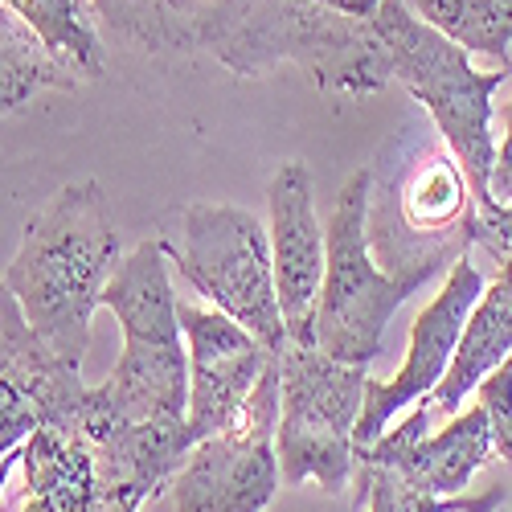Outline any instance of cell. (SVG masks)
<instances>
[{
	"mask_svg": "<svg viewBox=\"0 0 512 512\" xmlns=\"http://www.w3.org/2000/svg\"><path fill=\"white\" fill-rule=\"evenodd\" d=\"M218 58L238 78L300 66L320 91L369 99L394 78L386 41L369 17L324 0H201L193 54Z\"/></svg>",
	"mask_w": 512,
	"mask_h": 512,
	"instance_id": "cell-1",
	"label": "cell"
},
{
	"mask_svg": "<svg viewBox=\"0 0 512 512\" xmlns=\"http://www.w3.org/2000/svg\"><path fill=\"white\" fill-rule=\"evenodd\" d=\"M119 267V226L99 181H74L41 205L5 271L13 300L54 353L82 365L103 287Z\"/></svg>",
	"mask_w": 512,
	"mask_h": 512,
	"instance_id": "cell-2",
	"label": "cell"
},
{
	"mask_svg": "<svg viewBox=\"0 0 512 512\" xmlns=\"http://www.w3.org/2000/svg\"><path fill=\"white\" fill-rule=\"evenodd\" d=\"M103 308L123 328L119 365L87 394L82 439L115 426L185 418L189 410V345L181 328V300L168 283V246L140 242L103 287Z\"/></svg>",
	"mask_w": 512,
	"mask_h": 512,
	"instance_id": "cell-3",
	"label": "cell"
},
{
	"mask_svg": "<svg viewBox=\"0 0 512 512\" xmlns=\"http://www.w3.org/2000/svg\"><path fill=\"white\" fill-rule=\"evenodd\" d=\"M369 25L386 41L394 78L406 82V91L431 111L439 136L463 164V177L472 185L476 209L496 205L492 197V164H496V140H492V95L500 82L512 78V66H500L492 74L467 62V50L451 37L418 21L406 0H381L369 13Z\"/></svg>",
	"mask_w": 512,
	"mask_h": 512,
	"instance_id": "cell-4",
	"label": "cell"
},
{
	"mask_svg": "<svg viewBox=\"0 0 512 512\" xmlns=\"http://www.w3.org/2000/svg\"><path fill=\"white\" fill-rule=\"evenodd\" d=\"M369 197H373V168L340 185L332 218L324 226V283L316 304V349L332 361L365 365L386 353V328L394 312L422 287L414 279H398L373 267L369 254Z\"/></svg>",
	"mask_w": 512,
	"mask_h": 512,
	"instance_id": "cell-5",
	"label": "cell"
},
{
	"mask_svg": "<svg viewBox=\"0 0 512 512\" xmlns=\"http://www.w3.org/2000/svg\"><path fill=\"white\" fill-rule=\"evenodd\" d=\"M365 365H345L316 345H287L279 353V476L283 484L316 480L340 496L357 472V418L365 406Z\"/></svg>",
	"mask_w": 512,
	"mask_h": 512,
	"instance_id": "cell-6",
	"label": "cell"
},
{
	"mask_svg": "<svg viewBox=\"0 0 512 512\" xmlns=\"http://www.w3.org/2000/svg\"><path fill=\"white\" fill-rule=\"evenodd\" d=\"M185 242L173 254L181 279L205 300L254 332L271 353L287 349V324L279 312L271 234L250 209L189 205L181 218Z\"/></svg>",
	"mask_w": 512,
	"mask_h": 512,
	"instance_id": "cell-7",
	"label": "cell"
},
{
	"mask_svg": "<svg viewBox=\"0 0 512 512\" xmlns=\"http://www.w3.org/2000/svg\"><path fill=\"white\" fill-rule=\"evenodd\" d=\"M279 357L254 386L230 431L201 439L173 480L177 512H267L279 492Z\"/></svg>",
	"mask_w": 512,
	"mask_h": 512,
	"instance_id": "cell-8",
	"label": "cell"
},
{
	"mask_svg": "<svg viewBox=\"0 0 512 512\" xmlns=\"http://www.w3.org/2000/svg\"><path fill=\"white\" fill-rule=\"evenodd\" d=\"M480 295H484V275L463 254V259L451 263L447 287L418 312L414 332H410V353H406L402 369L390 381H369L365 386V406L357 418V451L377 443L398 410L414 406L418 398H426L443 381V373L455 357V345L463 336V324L472 316V308L480 304Z\"/></svg>",
	"mask_w": 512,
	"mask_h": 512,
	"instance_id": "cell-9",
	"label": "cell"
},
{
	"mask_svg": "<svg viewBox=\"0 0 512 512\" xmlns=\"http://www.w3.org/2000/svg\"><path fill=\"white\" fill-rule=\"evenodd\" d=\"M181 328L189 345V426L197 439L222 435L234 426L242 406L250 402L254 386L263 381L271 353L254 332H246L226 312H201L181 304Z\"/></svg>",
	"mask_w": 512,
	"mask_h": 512,
	"instance_id": "cell-10",
	"label": "cell"
},
{
	"mask_svg": "<svg viewBox=\"0 0 512 512\" xmlns=\"http://www.w3.org/2000/svg\"><path fill=\"white\" fill-rule=\"evenodd\" d=\"M316 185L304 160H287L271 177V267L287 345H316V304L324 283V226L316 218Z\"/></svg>",
	"mask_w": 512,
	"mask_h": 512,
	"instance_id": "cell-11",
	"label": "cell"
},
{
	"mask_svg": "<svg viewBox=\"0 0 512 512\" xmlns=\"http://www.w3.org/2000/svg\"><path fill=\"white\" fill-rule=\"evenodd\" d=\"M357 459L394 467L422 496H459L480 467L492 459L488 410L476 402L472 410L455 414L451 426L431 435V406L418 398L414 414L402 418V426L386 431L377 443L361 447Z\"/></svg>",
	"mask_w": 512,
	"mask_h": 512,
	"instance_id": "cell-12",
	"label": "cell"
},
{
	"mask_svg": "<svg viewBox=\"0 0 512 512\" xmlns=\"http://www.w3.org/2000/svg\"><path fill=\"white\" fill-rule=\"evenodd\" d=\"M197 443L201 439L193 435L189 418L136 422V426L103 431L99 439H91L103 500L144 504V500L164 496Z\"/></svg>",
	"mask_w": 512,
	"mask_h": 512,
	"instance_id": "cell-13",
	"label": "cell"
},
{
	"mask_svg": "<svg viewBox=\"0 0 512 512\" xmlns=\"http://www.w3.org/2000/svg\"><path fill=\"white\" fill-rule=\"evenodd\" d=\"M21 476L25 500L21 512H99V472L95 447L78 431L41 426L21 443Z\"/></svg>",
	"mask_w": 512,
	"mask_h": 512,
	"instance_id": "cell-14",
	"label": "cell"
},
{
	"mask_svg": "<svg viewBox=\"0 0 512 512\" xmlns=\"http://www.w3.org/2000/svg\"><path fill=\"white\" fill-rule=\"evenodd\" d=\"M512 357V279H492L480 295V304L472 308L463 324V336L455 345V357L443 373L439 386L426 394L422 402L431 410H443V414H455L459 402L467 394H476V386L496 373L504 361Z\"/></svg>",
	"mask_w": 512,
	"mask_h": 512,
	"instance_id": "cell-15",
	"label": "cell"
},
{
	"mask_svg": "<svg viewBox=\"0 0 512 512\" xmlns=\"http://www.w3.org/2000/svg\"><path fill=\"white\" fill-rule=\"evenodd\" d=\"M87 87L70 62H62L5 0H0V115H17L37 91H78Z\"/></svg>",
	"mask_w": 512,
	"mask_h": 512,
	"instance_id": "cell-16",
	"label": "cell"
},
{
	"mask_svg": "<svg viewBox=\"0 0 512 512\" xmlns=\"http://www.w3.org/2000/svg\"><path fill=\"white\" fill-rule=\"evenodd\" d=\"M103 29L144 54H193L201 0H87Z\"/></svg>",
	"mask_w": 512,
	"mask_h": 512,
	"instance_id": "cell-17",
	"label": "cell"
},
{
	"mask_svg": "<svg viewBox=\"0 0 512 512\" xmlns=\"http://www.w3.org/2000/svg\"><path fill=\"white\" fill-rule=\"evenodd\" d=\"M406 9L467 54H488L500 66H512V0H406Z\"/></svg>",
	"mask_w": 512,
	"mask_h": 512,
	"instance_id": "cell-18",
	"label": "cell"
},
{
	"mask_svg": "<svg viewBox=\"0 0 512 512\" xmlns=\"http://www.w3.org/2000/svg\"><path fill=\"white\" fill-rule=\"evenodd\" d=\"M5 5L87 82L103 74L107 58H103V41L87 17V0H5Z\"/></svg>",
	"mask_w": 512,
	"mask_h": 512,
	"instance_id": "cell-19",
	"label": "cell"
},
{
	"mask_svg": "<svg viewBox=\"0 0 512 512\" xmlns=\"http://www.w3.org/2000/svg\"><path fill=\"white\" fill-rule=\"evenodd\" d=\"M353 476H357V488H361L357 496L369 504V512H422V504H426V496L386 463L357 459Z\"/></svg>",
	"mask_w": 512,
	"mask_h": 512,
	"instance_id": "cell-20",
	"label": "cell"
},
{
	"mask_svg": "<svg viewBox=\"0 0 512 512\" xmlns=\"http://www.w3.org/2000/svg\"><path fill=\"white\" fill-rule=\"evenodd\" d=\"M476 394H480V406L488 410L492 455H500V459L512 463V357H508L496 373H488V377L480 381Z\"/></svg>",
	"mask_w": 512,
	"mask_h": 512,
	"instance_id": "cell-21",
	"label": "cell"
},
{
	"mask_svg": "<svg viewBox=\"0 0 512 512\" xmlns=\"http://www.w3.org/2000/svg\"><path fill=\"white\" fill-rule=\"evenodd\" d=\"M472 250L488 254V263L496 267L500 279H512V205H488L476 209L472 222Z\"/></svg>",
	"mask_w": 512,
	"mask_h": 512,
	"instance_id": "cell-22",
	"label": "cell"
},
{
	"mask_svg": "<svg viewBox=\"0 0 512 512\" xmlns=\"http://www.w3.org/2000/svg\"><path fill=\"white\" fill-rule=\"evenodd\" d=\"M41 431V410L29 394H21L9 381H0V455L21 451V443Z\"/></svg>",
	"mask_w": 512,
	"mask_h": 512,
	"instance_id": "cell-23",
	"label": "cell"
},
{
	"mask_svg": "<svg viewBox=\"0 0 512 512\" xmlns=\"http://www.w3.org/2000/svg\"><path fill=\"white\" fill-rule=\"evenodd\" d=\"M492 197L500 205H512V103L504 107V144L492 164Z\"/></svg>",
	"mask_w": 512,
	"mask_h": 512,
	"instance_id": "cell-24",
	"label": "cell"
},
{
	"mask_svg": "<svg viewBox=\"0 0 512 512\" xmlns=\"http://www.w3.org/2000/svg\"><path fill=\"white\" fill-rule=\"evenodd\" d=\"M324 5H332L340 13H353V17H369L381 5V0H324Z\"/></svg>",
	"mask_w": 512,
	"mask_h": 512,
	"instance_id": "cell-25",
	"label": "cell"
},
{
	"mask_svg": "<svg viewBox=\"0 0 512 512\" xmlns=\"http://www.w3.org/2000/svg\"><path fill=\"white\" fill-rule=\"evenodd\" d=\"M21 463V451H13V455H0V492H5V484H9V476H13V467Z\"/></svg>",
	"mask_w": 512,
	"mask_h": 512,
	"instance_id": "cell-26",
	"label": "cell"
},
{
	"mask_svg": "<svg viewBox=\"0 0 512 512\" xmlns=\"http://www.w3.org/2000/svg\"><path fill=\"white\" fill-rule=\"evenodd\" d=\"M99 512H140V504H132V500H103Z\"/></svg>",
	"mask_w": 512,
	"mask_h": 512,
	"instance_id": "cell-27",
	"label": "cell"
}]
</instances>
